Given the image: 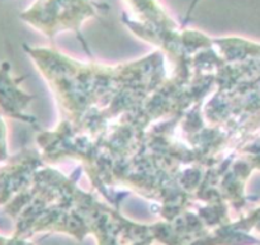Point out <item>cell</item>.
<instances>
[{"mask_svg":"<svg viewBox=\"0 0 260 245\" xmlns=\"http://www.w3.org/2000/svg\"><path fill=\"white\" fill-rule=\"evenodd\" d=\"M137 245H149V243H142V244H137Z\"/></svg>","mask_w":260,"mask_h":245,"instance_id":"cell-1","label":"cell"}]
</instances>
